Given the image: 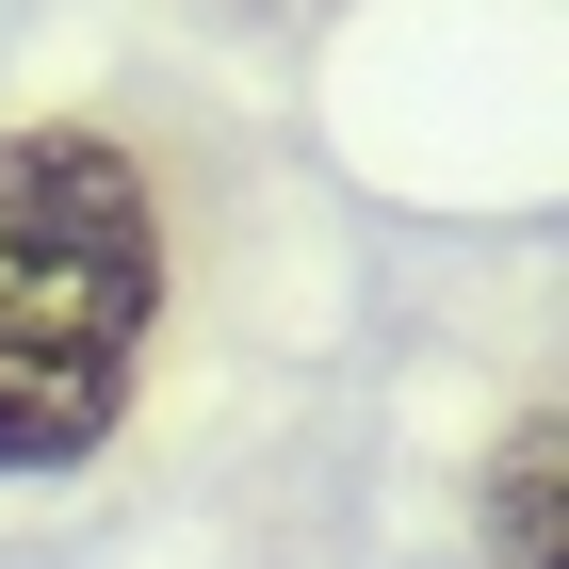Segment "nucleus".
<instances>
[{
	"instance_id": "nucleus-1",
	"label": "nucleus",
	"mask_w": 569,
	"mask_h": 569,
	"mask_svg": "<svg viewBox=\"0 0 569 569\" xmlns=\"http://www.w3.org/2000/svg\"><path fill=\"white\" fill-rule=\"evenodd\" d=\"M179 309V212L114 114H17L0 131V472L49 488L114 456Z\"/></svg>"
},
{
	"instance_id": "nucleus-2",
	"label": "nucleus",
	"mask_w": 569,
	"mask_h": 569,
	"mask_svg": "<svg viewBox=\"0 0 569 569\" xmlns=\"http://www.w3.org/2000/svg\"><path fill=\"white\" fill-rule=\"evenodd\" d=\"M488 553L505 569H569V423L553 407H521L505 472H488Z\"/></svg>"
}]
</instances>
